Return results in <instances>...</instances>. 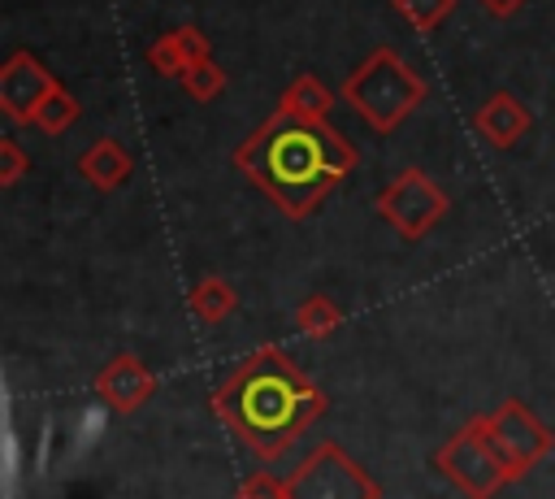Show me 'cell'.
I'll use <instances>...</instances> for the list:
<instances>
[{
  "label": "cell",
  "mask_w": 555,
  "mask_h": 499,
  "mask_svg": "<svg viewBox=\"0 0 555 499\" xmlns=\"http://www.w3.org/2000/svg\"><path fill=\"white\" fill-rule=\"evenodd\" d=\"M22 174H26V152L17 148L13 135H4L0 139V187H13Z\"/></svg>",
  "instance_id": "20"
},
{
  "label": "cell",
  "mask_w": 555,
  "mask_h": 499,
  "mask_svg": "<svg viewBox=\"0 0 555 499\" xmlns=\"http://www.w3.org/2000/svg\"><path fill=\"white\" fill-rule=\"evenodd\" d=\"M238 499H286V477L260 469V473L238 482Z\"/></svg>",
  "instance_id": "19"
},
{
  "label": "cell",
  "mask_w": 555,
  "mask_h": 499,
  "mask_svg": "<svg viewBox=\"0 0 555 499\" xmlns=\"http://www.w3.org/2000/svg\"><path fill=\"white\" fill-rule=\"evenodd\" d=\"M425 78L395 52V48H373L364 56V65H356V74L343 82V100L382 135L399 130L425 100Z\"/></svg>",
  "instance_id": "3"
},
{
  "label": "cell",
  "mask_w": 555,
  "mask_h": 499,
  "mask_svg": "<svg viewBox=\"0 0 555 499\" xmlns=\"http://www.w3.org/2000/svg\"><path fill=\"white\" fill-rule=\"evenodd\" d=\"M178 82H182V91H186L191 100H199V104H212V100H217V95L225 91L230 74H225V69H221V65H217V61L208 56V61L191 65V69H186V74H182Z\"/></svg>",
  "instance_id": "17"
},
{
  "label": "cell",
  "mask_w": 555,
  "mask_h": 499,
  "mask_svg": "<svg viewBox=\"0 0 555 499\" xmlns=\"http://www.w3.org/2000/svg\"><path fill=\"white\" fill-rule=\"evenodd\" d=\"M477 4H481L486 13H494V17H512V13H516L525 0H477Z\"/></svg>",
  "instance_id": "21"
},
{
  "label": "cell",
  "mask_w": 555,
  "mask_h": 499,
  "mask_svg": "<svg viewBox=\"0 0 555 499\" xmlns=\"http://www.w3.org/2000/svg\"><path fill=\"white\" fill-rule=\"evenodd\" d=\"M477 421H481V430L490 434V443H494L520 473H529V469L555 447V434H551V430L538 421V412L525 408L520 399H507V404H499L494 412H481Z\"/></svg>",
  "instance_id": "7"
},
{
  "label": "cell",
  "mask_w": 555,
  "mask_h": 499,
  "mask_svg": "<svg viewBox=\"0 0 555 499\" xmlns=\"http://www.w3.org/2000/svg\"><path fill=\"white\" fill-rule=\"evenodd\" d=\"M78 117H82V104H78L65 87H56V91L39 104V113H35V130H43V135H65Z\"/></svg>",
  "instance_id": "16"
},
{
  "label": "cell",
  "mask_w": 555,
  "mask_h": 499,
  "mask_svg": "<svg viewBox=\"0 0 555 499\" xmlns=\"http://www.w3.org/2000/svg\"><path fill=\"white\" fill-rule=\"evenodd\" d=\"M212 412L247 451L278 460L325 412V395L282 347L264 343L217 386Z\"/></svg>",
  "instance_id": "2"
},
{
  "label": "cell",
  "mask_w": 555,
  "mask_h": 499,
  "mask_svg": "<svg viewBox=\"0 0 555 499\" xmlns=\"http://www.w3.org/2000/svg\"><path fill=\"white\" fill-rule=\"evenodd\" d=\"M208 56H212V48H208V35L199 26H173L147 43V65L160 78H182L191 65H199Z\"/></svg>",
  "instance_id": "10"
},
{
  "label": "cell",
  "mask_w": 555,
  "mask_h": 499,
  "mask_svg": "<svg viewBox=\"0 0 555 499\" xmlns=\"http://www.w3.org/2000/svg\"><path fill=\"white\" fill-rule=\"evenodd\" d=\"M338 325H343V308L330 295H308L295 308V330L308 334V338H330Z\"/></svg>",
  "instance_id": "15"
},
{
  "label": "cell",
  "mask_w": 555,
  "mask_h": 499,
  "mask_svg": "<svg viewBox=\"0 0 555 499\" xmlns=\"http://www.w3.org/2000/svg\"><path fill=\"white\" fill-rule=\"evenodd\" d=\"M234 165L286 217H308L360 165V152L330 121H308L278 108L256 126L251 139L234 148Z\"/></svg>",
  "instance_id": "1"
},
{
  "label": "cell",
  "mask_w": 555,
  "mask_h": 499,
  "mask_svg": "<svg viewBox=\"0 0 555 499\" xmlns=\"http://www.w3.org/2000/svg\"><path fill=\"white\" fill-rule=\"evenodd\" d=\"M529 126H533V117H529V108H525L512 91H494V95L473 113V130H477L486 143H494V148H512L520 135H529Z\"/></svg>",
  "instance_id": "11"
},
{
  "label": "cell",
  "mask_w": 555,
  "mask_h": 499,
  "mask_svg": "<svg viewBox=\"0 0 555 499\" xmlns=\"http://www.w3.org/2000/svg\"><path fill=\"white\" fill-rule=\"evenodd\" d=\"M56 74L35 56V52H13L4 65H0V108L9 121L17 126H35V113L39 104L56 91Z\"/></svg>",
  "instance_id": "8"
},
{
  "label": "cell",
  "mask_w": 555,
  "mask_h": 499,
  "mask_svg": "<svg viewBox=\"0 0 555 499\" xmlns=\"http://www.w3.org/2000/svg\"><path fill=\"white\" fill-rule=\"evenodd\" d=\"M95 395L113 408V412H139L152 395H156V373L130 356V351H117L100 373H95Z\"/></svg>",
  "instance_id": "9"
},
{
  "label": "cell",
  "mask_w": 555,
  "mask_h": 499,
  "mask_svg": "<svg viewBox=\"0 0 555 499\" xmlns=\"http://www.w3.org/2000/svg\"><path fill=\"white\" fill-rule=\"evenodd\" d=\"M130 169H134V161H130V152H126L117 139H100V143H91V148L78 156V174H82L95 191H117V187L130 178Z\"/></svg>",
  "instance_id": "12"
},
{
  "label": "cell",
  "mask_w": 555,
  "mask_h": 499,
  "mask_svg": "<svg viewBox=\"0 0 555 499\" xmlns=\"http://www.w3.org/2000/svg\"><path fill=\"white\" fill-rule=\"evenodd\" d=\"M278 108H282V113H291V117L330 121V113H334V91H330L321 78H312V74H295V78L286 82V91H282Z\"/></svg>",
  "instance_id": "13"
},
{
  "label": "cell",
  "mask_w": 555,
  "mask_h": 499,
  "mask_svg": "<svg viewBox=\"0 0 555 499\" xmlns=\"http://www.w3.org/2000/svg\"><path fill=\"white\" fill-rule=\"evenodd\" d=\"M234 286L221 278V273H204L195 286H191V295H186V308L195 312V321L199 325H221L230 312H234Z\"/></svg>",
  "instance_id": "14"
},
{
  "label": "cell",
  "mask_w": 555,
  "mask_h": 499,
  "mask_svg": "<svg viewBox=\"0 0 555 499\" xmlns=\"http://www.w3.org/2000/svg\"><path fill=\"white\" fill-rule=\"evenodd\" d=\"M434 469H438L455 490H464L468 499H494L507 482L525 477V473L490 443V434L481 430L477 417H473L460 434H451V438L438 447Z\"/></svg>",
  "instance_id": "4"
},
{
  "label": "cell",
  "mask_w": 555,
  "mask_h": 499,
  "mask_svg": "<svg viewBox=\"0 0 555 499\" xmlns=\"http://www.w3.org/2000/svg\"><path fill=\"white\" fill-rule=\"evenodd\" d=\"M395 9H399V17H403L408 26H416V30H434L442 17H451L455 0H395Z\"/></svg>",
  "instance_id": "18"
},
{
  "label": "cell",
  "mask_w": 555,
  "mask_h": 499,
  "mask_svg": "<svg viewBox=\"0 0 555 499\" xmlns=\"http://www.w3.org/2000/svg\"><path fill=\"white\" fill-rule=\"evenodd\" d=\"M286 499H382V486L338 443H317L286 477Z\"/></svg>",
  "instance_id": "5"
},
{
  "label": "cell",
  "mask_w": 555,
  "mask_h": 499,
  "mask_svg": "<svg viewBox=\"0 0 555 499\" xmlns=\"http://www.w3.org/2000/svg\"><path fill=\"white\" fill-rule=\"evenodd\" d=\"M377 217L390 221L403 239H425L451 208L447 191L425 174V169H403L377 200H373Z\"/></svg>",
  "instance_id": "6"
}]
</instances>
